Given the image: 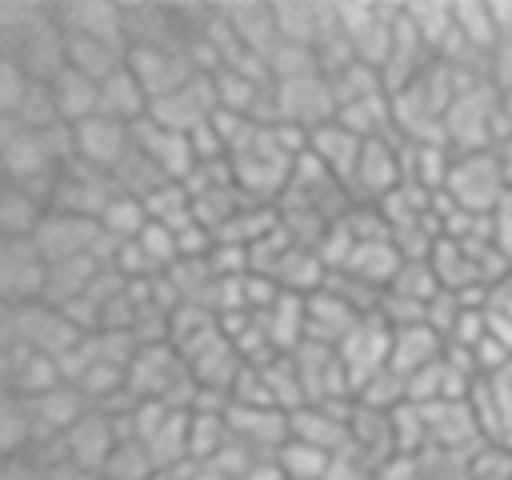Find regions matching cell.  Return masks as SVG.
Segmentation results:
<instances>
[{
  "mask_svg": "<svg viewBox=\"0 0 512 480\" xmlns=\"http://www.w3.org/2000/svg\"><path fill=\"white\" fill-rule=\"evenodd\" d=\"M504 120H500V92L488 80L464 84L444 116V140L448 148L460 152H492L504 140Z\"/></svg>",
  "mask_w": 512,
  "mask_h": 480,
  "instance_id": "6da1fadb",
  "label": "cell"
},
{
  "mask_svg": "<svg viewBox=\"0 0 512 480\" xmlns=\"http://www.w3.org/2000/svg\"><path fill=\"white\" fill-rule=\"evenodd\" d=\"M444 192H448V200L456 208L476 212V216H492L512 188L504 180V168H500L496 152H460L452 160Z\"/></svg>",
  "mask_w": 512,
  "mask_h": 480,
  "instance_id": "7a4b0ae2",
  "label": "cell"
},
{
  "mask_svg": "<svg viewBox=\"0 0 512 480\" xmlns=\"http://www.w3.org/2000/svg\"><path fill=\"white\" fill-rule=\"evenodd\" d=\"M272 108H276V124H296L304 132H316L320 124L336 120V96H332V84L324 72L276 80L272 84Z\"/></svg>",
  "mask_w": 512,
  "mask_h": 480,
  "instance_id": "3957f363",
  "label": "cell"
},
{
  "mask_svg": "<svg viewBox=\"0 0 512 480\" xmlns=\"http://www.w3.org/2000/svg\"><path fill=\"white\" fill-rule=\"evenodd\" d=\"M408 180L404 168V144L396 136L388 140H368L360 152V164L348 180V196L352 204H380L384 196H392L400 184Z\"/></svg>",
  "mask_w": 512,
  "mask_h": 480,
  "instance_id": "277c9868",
  "label": "cell"
},
{
  "mask_svg": "<svg viewBox=\"0 0 512 480\" xmlns=\"http://www.w3.org/2000/svg\"><path fill=\"white\" fill-rule=\"evenodd\" d=\"M336 356H340V364L348 372V384H352V396H356L376 372L388 368V356H392V324L380 312L364 316L352 328V336L336 348Z\"/></svg>",
  "mask_w": 512,
  "mask_h": 480,
  "instance_id": "5b68a950",
  "label": "cell"
},
{
  "mask_svg": "<svg viewBox=\"0 0 512 480\" xmlns=\"http://www.w3.org/2000/svg\"><path fill=\"white\" fill-rule=\"evenodd\" d=\"M128 68L136 72V80L144 84V92L152 100L176 92L180 84H188L192 76H200V68L192 64L184 44H140L128 48Z\"/></svg>",
  "mask_w": 512,
  "mask_h": 480,
  "instance_id": "8992f818",
  "label": "cell"
},
{
  "mask_svg": "<svg viewBox=\"0 0 512 480\" xmlns=\"http://www.w3.org/2000/svg\"><path fill=\"white\" fill-rule=\"evenodd\" d=\"M48 260L36 240H0V300L4 304H36L44 300Z\"/></svg>",
  "mask_w": 512,
  "mask_h": 480,
  "instance_id": "52a82bcc",
  "label": "cell"
},
{
  "mask_svg": "<svg viewBox=\"0 0 512 480\" xmlns=\"http://www.w3.org/2000/svg\"><path fill=\"white\" fill-rule=\"evenodd\" d=\"M216 88H212V76H192L188 84H180L176 92H168V96H160V100H152V120L156 124H164V128H172V132H184V136H192L196 128H204L212 116H216Z\"/></svg>",
  "mask_w": 512,
  "mask_h": 480,
  "instance_id": "ba28073f",
  "label": "cell"
},
{
  "mask_svg": "<svg viewBox=\"0 0 512 480\" xmlns=\"http://www.w3.org/2000/svg\"><path fill=\"white\" fill-rule=\"evenodd\" d=\"M132 148H136L164 180H184V176L196 168L192 136L172 132V128H164V124H156L152 116L132 128Z\"/></svg>",
  "mask_w": 512,
  "mask_h": 480,
  "instance_id": "9c48e42d",
  "label": "cell"
},
{
  "mask_svg": "<svg viewBox=\"0 0 512 480\" xmlns=\"http://www.w3.org/2000/svg\"><path fill=\"white\" fill-rule=\"evenodd\" d=\"M112 196H116L112 176L76 160V164L60 168V180H56V192H52V208H56V212H72V216L100 220V212H104V204H108Z\"/></svg>",
  "mask_w": 512,
  "mask_h": 480,
  "instance_id": "30bf717a",
  "label": "cell"
},
{
  "mask_svg": "<svg viewBox=\"0 0 512 480\" xmlns=\"http://www.w3.org/2000/svg\"><path fill=\"white\" fill-rule=\"evenodd\" d=\"M56 20L68 36H88L104 44L128 48V24H124V4L112 0H64L56 4Z\"/></svg>",
  "mask_w": 512,
  "mask_h": 480,
  "instance_id": "8fae6325",
  "label": "cell"
},
{
  "mask_svg": "<svg viewBox=\"0 0 512 480\" xmlns=\"http://www.w3.org/2000/svg\"><path fill=\"white\" fill-rule=\"evenodd\" d=\"M76 128V160L88 164V168H100V172H116L124 164V156L132 152V128L112 120V116H92L84 124H72Z\"/></svg>",
  "mask_w": 512,
  "mask_h": 480,
  "instance_id": "7c38bea8",
  "label": "cell"
},
{
  "mask_svg": "<svg viewBox=\"0 0 512 480\" xmlns=\"http://www.w3.org/2000/svg\"><path fill=\"white\" fill-rule=\"evenodd\" d=\"M0 360H4V392L20 396V400H40L44 392L64 384L60 364L48 352H36V348H24V344H8V348H0Z\"/></svg>",
  "mask_w": 512,
  "mask_h": 480,
  "instance_id": "4fadbf2b",
  "label": "cell"
},
{
  "mask_svg": "<svg viewBox=\"0 0 512 480\" xmlns=\"http://www.w3.org/2000/svg\"><path fill=\"white\" fill-rule=\"evenodd\" d=\"M228 428L252 452H280L292 440V412L276 404H232Z\"/></svg>",
  "mask_w": 512,
  "mask_h": 480,
  "instance_id": "5bb4252c",
  "label": "cell"
},
{
  "mask_svg": "<svg viewBox=\"0 0 512 480\" xmlns=\"http://www.w3.org/2000/svg\"><path fill=\"white\" fill-rule=\"evenodd\" d=\"M360 320H364V316H360L348 300H340L332 288H320V292L304 296V332H308L304 344L340 348V344L352 336V328H356Z\"/></svg>",
  "mask_w": 512,
  "mask_h": 480,
  "instance_id": "9a60e30c",
  "label": "cell"
},
{
  "mask_svg": "<svg viewBox=\"0 0 512 480\" xmlns=\"http://www.w3.org/2000/svg\"><path fill=\"white\" fill-rule=\"evenodd\" d=\"M64 440H68V456H72L76 464H84V468H92V472H104L108 456H112L116 444H120V432H116L112 416H104L100 408H88V412L72 424V432H68Z\"/></svg>",
  "mask_w": 512,
  "mask_h": 480,
  "instance_id": "2e32d148",
  "label": "cell"
},
{
  "mask_svg": "<svg viewBox=\"0 0 512 480\" xmlns=\"http://www.w3.org/2000/svg\"><path fill=\"white\" fill-rule=\"evenodd\" d=\"M308 152L348 188V180H352V172H356V164H360L364 140H360L352 128H344L340 120H328V124H320L316 132H308Z\"/></svg>",
  "mask_w": 512,
  "mask_h": 480,
  "instance_id": "e0dca14e",
  "label": "cell"
},
{
  "mask_svg": "<svg viewBox=\"0 0 512 480\" xmlns=\"http://www.w3.org/2000/svg\"><path fill=\"white\" fill-rule=\"evenodd\" d=\"M224 20H228L232 40H236L240 52H252V56L268 60V52L280 44L272 4H224Z\"/></svg>",
  "mask_w": 512,
  "mask_h": 480,
  "instance_id": "ac0fdd59",
  "label": "cell"
},
{
  "mask_svg": "<svg viewBox=\"0 0 512 480\" xmlns=\"http://www.w3.org/2000/svg\"><path fill=\"white\" fill-rule=\"evenodd\" d=\"M444 336L432 328V324H408V328H392V356H388V368L400 372L404 380L428 364H436L444 356Z\"/></svg>",
  "mask_w": 512,
  "mask_h": 480,
  "instance_id": "d6986e66",
  "label": "cell"
},
{
  "mask_svg": "<svg viewBox=\"0 0 512 480\" xmlns=\"http://www.w3.org/2000/svg\"><path fill=\"white\" fill-rule=\"evenodd\" d=\"M148 112H152V96L144 92V84L136 80V72L128 64L100 84V116H112V120L136 128L140 120H148Z\"/></svg>",
  "mask_w": 512,
  "mask_h": 480,
  "instance_id": "ffe728a7",
  "label": "cell"
},
{
  "mask_svg": "<svg viewBox=\"0 0 512 480\" xmlns=\"http://www.w3.org/2000/svg\"><path fill=\"white\" fill-rule=\"evenodd\" d=\"M100 260L96 256H76V260H60L48 264V280H44V304L52 308H68L76 300H84L92 292V280L100 276Z\"/></svg>",
  "mask_w": 512,
  "mask_h": 480,
  "instance_id": "44dd1931",
  "label": "cell"
},
{
  "mask_svg": "<svg viewBox=\"0 0 512 480\" xmlns=\"http://www.w3.org/2000/svg\"><path fill=\"white\" fill-rule=\"evenodd\" d=\"M28 404H32V416H36V432L40 436H68L72 424L92 408L76 384H60V388L44 392L40 400H28Z\"/></svg>",
  "mask_w": 512,
  "mask_h": 480,
  "instance_id": "7402d4cb",
  "label": "cell"
},
{
  "mask_svg": "<svg viewBox=\"0 0 512 480\" xmlns=\"http://www.w3.org/2000/svg\"><path fill=\"white\" fill-rule=\"evenodd\" d=\"M56 20V4L48 0H0V56H12L32 32Z\"/></svg>",
  "mask_w": 512,
  "mask_h": 480,
  "instance_id": "603a6c76",
  "label": "cell"
},
{
  "mask_svg": "<svg viewBox=\"0 0 512 480\" xmlns=\"http://www.w3.org/2000/svg\"><path fill=\"white\" fill-rule=\"evenodd\" d=\"M48 212L52 208L40 196H32L28 188L8 184L0 192V240H32Z\"/></svg>",
  "mask_w": 512,
  "mask_h": 480,
  "instance_id": "cb8c5ba5",
  "label": "cell"
},
{
  "mask_svg": "<svg viewBox=\"0 0 512 480\" xmlns=\"http://www.w3.org/2000/svg\"><path fill=\"white\" fill-rule=\"evenodd\" d=\"M52 96H56V112L64 124H84L100 112V84L76 68H64L52 80Z\"/></svg>",
  "mask_w": 512,
  "mask_h": 480,
  "instance_id": "d4e9b609",
  "label": "cell"
},
{
  "mask_svg": "<svg viewBox=\"0 0 512 480\" xmlns=\"http://www.w3.org/2000/svg\"><path fill=\"white\" fill-rule=\"evenodd\" d=\"M124 64H128V48L104 44V40H88V36H68V68L84 72L88 80L104 84V80L116 76Z\"/></svg>",
  "mask_w": 512,
  "mask_h": 480,
  "instance_id": "484cf974",
  "label": "cell"
},
{
  "mask_svg": "<svg viewBox=\"0 0 512 480\" xmlns=\"http://www.w3.org/2000/svg\"><path fill=\"white\" fill-rule=\"evenodd\" d=\"M452 16H456V32L464 40V48L472 56H484L500 44V28H496V12L492 4H476V0H464V4H452Z\"/></svg>",
  "mask_w": 512,
  "mask_h": 480,
  "instance_id": "4316f807",
  "label": "cell"
},
{
  "mask_svg": "<svg viewBox=\"0 0 512 480\" xmlns=\"http://www.w3.org/2000/svg\"><path fill=\"white\" fill-rule=\"evenodd\" d=\"M188 428H192V412L172 408L168 420L144 440V448L152 452L156 468H184L188 464Z\"/></svg>",
  "mask_w": 512,
  "mask_h": 480,
  "instance_id": "83f0119b",
  "label": "cell"
},
{
  "mask_svg": "<svg viewBox=\"0 0 512 480\" xmlns=\"http://www.w3.org/2000/svg\"><path fill=\"white\" fill-rule=\"evenodd\" d=\"M36 416H32V404L4 392L0 400V452L4 456H24L32 444H36Z\"/></svg>",
  "mask_w": 512,
  "mask_h": 480,
  "instance_id": "f1b7e54d",
  "label": "cell"
},
{
  "mask_svg": "<svg viewBox=\"0 0 512 480\" xmlns=\"http://www.w3.org/2000/svg\"><path fill=\"white\" fill-rule=\"evenodd\" d=\"M228 440H232L228 412H192V428H188V464H208V460H216Z\"/></svg>",
  "mask_w": 512,
  "mask_h": 480,
  "instance_id": "f546056e",
  "label": "cell"
},
{
  "mask_svg": "<svg viewBox=\"0 0 512 480\" xmlns=\"http://www.w3.org/2000/svg\"><path fill=\"white\" fill-rule=\"evenodd\" d=\"M276 12V32L284 44H308L316 48L320 36V4L316 0H288V4H272Z\"/></svg>",
  "mask_w": 512,
  "mask_h": 480,
  "instance_id": "4dcf8cb0",
  "label": "cell"
},
{
  "mask_svg": "<svg viewBox=\"0 0 512 480\" xmlns=\"http://www.w3.org/2000/svg\"><path fill=\"white\" fill-rule=\"evenodd\" d=\"M144 208H148V220H156V224H164V228H172V232H180L184 224H192V220H196L192 192H188L180 180L160 184V188L144 200Z\"/></svg>",
  "mask_w": 512,
  "mask_h": 480,
  "instance_id": "1f68e13d",
  "label": "cell"
},
{
  "mask_svg": "<svg viewBox=\"0 0 512 480\" xmlns=\"http://www.w3.org/2000/svg\"><path fill=\"white\" fill-rule=\"evenodd\" d=\"M100 228H104V236H108L112 244L136 240V236L148 228V208H144V200L116 192V196L104 204V212H100Z\"/></svg>",
  "mask_w": 512,
  "mask_h": 480,
  "instance_id": "d6a6232c",
  "label": "cell"
},
{
  "mask_svg": "<svg viewBox=\"0 0 512 480\" xmlns=\"http://www.w3.org/2000/svg\"><path fill=\"white\" fill-rule=\"evenodd\" d=\"M76 388L84 392V400H88L92 408H104V404H112L116 396L128 392V368H120V364H112V360H96V364L76 380Z\"/></svg>",
  "mask_w": 512,
  "mask_h": 480,
  "instance_id": "836d02e7",
  "label": "cell"
},
{
  "mask_svg": "<svg viewBox=\"0 0 512 480\" xmlns=\"http://www.w3.org/2000/svg\"><path fill=\"white\" fill-rule=\"evenodd\" d=\"M388 292L408 296V300H416V304H432V300L444 292V284H440L432 260H404L400 272H396V280L388 284Z\"/></svg>",
  "mask_w": 512,
  "mask_h": 480,
  "instance_id": "e575fe53",
  "label": "cell"
},
{
  "mask_svg": "<svg viewBox=\"0 0 512 480\" xmlns=\"http://www.w3.org/2000/svg\"><path fill=\"white\" fill-rule=\"evenodd\" d=\"M268 72H272V84L276 80H296V76H316L320 72V56L308 44H284L280 40L268 52Z\"/></svg>",
  "mask_w": 512,
  "mask_h": 480,
  "instance_id": "d590c367",
  "label": "cell"
},
{
  "mask_svg": "<svg viewBox=\"0 0 512 480\" xmlns=\"http://www.w3.org/2000/svg\"><path fill=\"white\" fill-rule=\"evenodd\" d=\"M276 456H280L288 480H324L328 476V464H332V452L312 448V444H300V440H288Z\"/></svg>",
  "mask_w": 512,
  "mask_h": 480,
  "instance_id": "8d00e7d4",
  "label": "cell"
},
{
  "mask_svg": "<svg viewBox=\"0 0 512 480\" xmlns=\"http://www.w3.org/2000/svg\"><path fill=\"white\" fill-rule=\"evenodd\" d=\"M32 84L36 80L24 72V64H16L12 56H0V116H16Z\"/></svg>",
  "mask_w": 512,
  "mask_h": 480,
  "instance_id": "74e56055",
  "label": "cell"
},
{
  "mask_svg": "<svg viewBox=\"0 0 512 480\" xmlns=\"http://www.w3.org/2000/svg\"><path fill=\"white\" fill-rule=\"evenodd\" d=\"M488 84L496 92H512V40H500L488 52Z\"/></svg>",
  "mask_w": 512,
  "mask_h": 480,
  "instance_id": "f35d334b",
  "label": "cell"
},
{
  "mask_svg": "<svg viewBox=\"0 0 512 480\" xmlns=\"http://www.w3.org/2000/svg\"><path fill=\"white\" fill-rule=\"evenodd\" d=\"M372 480H424V472H420V460L416 456H392V460H384L380 468H376V476Z\"/></svg>",
  "mask_w": 512,
  "mask_h": 480,
  "instance_id": "ab89813d",
  "label": "cell"
},
{
  "mask_svg": "<svg viewBox=\"0 0 512 480\" xmlns=\"http://www.w3.org/2000/svg\"><path fill=\"white\" fill-rule=\"evenodd\" d=\"M0 480H44V468L24 452V456H4Z\"/></svg>",
  "mask_w": 512,
  "mask_h": 480,
  "instance_id": "60d3db41",
  "label": "cell"
},
{
  "mask_svg": "<svg viewBox=\"0 0 512 480\" xmlns=\"http://www.w3.org/2000/svg\"><path fill=\"white\" fill-rule=\"evenodd\" d=\"M240 480H288V472H284V464H280L276 452H260Z\"/></svg>",
  "mask_w": 512,
  "mask_h": 480,
  "instance_id": "b9f144b4",
  "label": "cell"
},
{
  "mask_svg": "<svg viewBox=\"0 0 512 480\" xmlns=\"http://www.w3.org/2000/svg\"><path fill=\"white\" fill-rule=\"evenodd\" d=\"M44 480H100V472H92V468H84V464H76V460L68 456V460H60V464H52V468L44 472Z\"/></svg>",
  "mask_w": 512,
  "mask_h": 480,
  "instance_id": "7bdbcfd3",
  "label": "cell"
},
{
  "mask_svg": "<svg viewBox=\"0 0 512 480\" xmlns=\"http://www.w3.org/2000/svg\"><path fill=\"white\" fill-rule=\"evenodd\" d=\"M188 480H236L220 464H188Z\"/></svg>",
  "mask_w": 512,
  "mask_h": 480,
  "instance_id": "ee69618b",
  "label": "cell"
},
{
  "mask_svg": "<svg viewBox=\"0 0 512 480\" xmlns=\"http://www.w3.org/2000/svg\"><path fill=\"white\" fill-rule=\"evenodd\" d=\"M492 152H496V160H500V168H504V180H508V188H512V136H504Z\"/></svg>",
  "mask_w": 512,
  "mask_h": 480,
  "instance_id": "f6af8a7d",
  "label": "cell"
},
{
  "mask_svg": "<svg viewBox=\"0 0 512 480\" xmlns=\"http://www.w3.org/2000/svg\"><path fill=\"white\" fill-rule=\"evenodd\" d=\"M500 120H504V132L512 136V92H500Z\"/></svg>",
  "mask_w": 512,
  "mask_h": 480,
  "instance_id": "bcb514c9",
  "label": "cell"
},
{
  "mask_svg": "<svg viewBox=\"0 0 512 480\" xmlns=\"http://www.w3.org/2000/svg\"><path fill=\"white\" fill-rule=\"evenodd\" d=\"M152 480H188V464L184 468H160Z\"/></svg>",
  "mask_w": 512,
  "mask_h": 480,
  "instance_id": "7dc6e473",
  "label": "cell"
}]
</instances>
